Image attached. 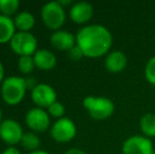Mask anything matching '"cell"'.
Returning a JSON list of instances; mask_svg holds the SVG:
<instances>
[{
  "label": "cell",
  "instance_id": "cell-1",
  "mask_svg": "<svg viewBox=\"0 0 155 154\" xmlns=\"http://www.w3.org/2000/svg\"><path fill=\"white\" fill-rule=\"evenodd\" d=\"M76 44L84 57L99 58L110 53L113 44L112 33L102 25H88L76 34Z\"/></svg>",
  "mask_w": 155,
  "mask_h": 154
},
{
  "label": "cell",
  "instance_id": "cell-2",
  "mask_svg": "<svg viewBox=\"0 0 155 154\" xmlns=\"http://www.w3.org/2000/svg\"><path fill=\"white\" fill-rule=\"evenodd\" d=\"M25 78L19 76H8L1 84V97L8 106H17L23 100L27 93Z\"/></svg>",
  "mask_w": 155,
  "mask_h": 154
},
{
  "label": "cell",
  "instance_id": "cell-3",
  "mask_svg": "<svg viewBox=\"0 0 155 154\" xmlns=\"http://www.w3.org/2000/svg\"><path fill=\"white\" fill-rule=\"evenodd\" d=\"M89 115L95 120H106L113 115L115 110L112 99L104 96H88L82 101Z\"/></svg>",
  "mask_w": 155,
  "mask_h": 154
},
{
  "label": "cell",
  "instance_id": "cell-4",
  "mask_svg": "<svg viewBox=\"0 0 155 154\" xmlns=\"http://www.w3.org/2000/svg\"><path fill=\"white\" fill-rule=\"evenodd\" d=\"M40 15L43 25L54 32L61 29L67 18L64 8L60 5L58 1L45 3L41 8Z\"/></svg>",
  "mask_w": 155,
  "mask_h": 154
},
{
  "label": "cell",
  "instance_id": "cell-5",
  "mask_svg": "<svg viewBox=\"0 0 155 154\" xmlns=\"http://www.w3.org/2000/svg\"><path fill=\"white\" fill-rule=\"evenodd\" d=\"M11 50L19 57L34 56L38 50V40L31 32H16L10 41Z\"/></svg>",
  "mask_w": 155,
  "mask_h": 154
},
{
  "label": "cell",
  "instance_id": "cell-6",
  "mask_svg": "<svg viewBox=\"0 0 155 154\" xmlns=\"http://www.w3.org/2000/svg\"><path fill=\"white\" fill-rule=\"evenodd\" d=\"M50 133L55 142L63 144V143L71 142L75 137L77 134V128L71 118L64 116L62 118L57 119L53 123Z\"/></svg>",
  "mask_w": 155,
  "mask_h": 154
},
{
  "label": "cell",
  "instance_id": "cell-7",
  "mask_svg": "<svg viewBox=\"0 0 155 154\" xmlns=\"http://www.w3.org/2000/svg\"><path fill=\"white\" fill-rule=\"evenodd\" d=\"M123 154H155V149L150 138L143 135H132L124 142Z\"/></svg>",
  "mask_w": 155,
  "mask_h": 154
},
{
  "label": "cell",
  "instance_id": "cell-8",
  "mask_svg": "<svg viewBox=\"0 0 155 154\" xmlns=\"http://www.w3.org/2000/svg\"><path fill=\"white\" fill-rule=\"evenodd\" d=\"M23 134L22 127L15 119L6 118L0 123V139L8 147L20 144Z\"/></svg>",
  "mask_w": 155,
  "mask_h": 154
},
{
  "label": "cell",
  "instance_id": "cell-9",
  "mask_svg": "<svg viewBox=\"0 0 155 154\" xmlns=\"http://www.w3.org/2000/svg\"><path fill=\"white\" fill-rule=\"evenodd\" d=\"M50 115L48 111L41 108H32L25 114V123L29 129L35 133H41L49 129Z\"/></svg>",
  "mask_w": 155,
  "mask_h": 154
},
{
  "label": "cell",
  "instance_id": "cell-10",
  "mask_svg": "<svg viewBox=\"0 0 155 154\" xmlns=\"http://www.w3.org/2000/svg\"><path fill=\"white\" fill-rule=\"evenodd\" d=\"M31 98L34 103L41 109H48L57 101V93L48 84H38L32 90Z\"/></svg>",
  "mask_w": 155,
  "mask_h": 154
},
{
  "label": "cell",
  "instance_id": "cell-11",
  "mask_svg": "<svg viewBox=\"0 0 155 154\" xmlns=\"http://www.w3.org/2000/svg\"><path fill=\"white\" fill-rule=\"evenodd\" d=\"M94 8L90 2L79 1L74 3L70 8V18L77 25H86L92 19Z\"/></svg>",
  "mask_w": 155,
  "mask_h": 154
},
{
  "label": "cell",
  "instance_id": "cell-12",
  "mask_svg": "<svg viewBox=\"0 0 155 154\" xmlns=\"http://www.w3.org/2000/svg\"><path fill=\"white\" fill-rule=\"evenodd\" d=\"M50 42L52 47L58 51L69 52L72 48L76 45V36L69 31L58 30L53 32L50 37Z\"/></svg>",
  "mask_w": 155,
  "mask_h": 154
},
{
  "label": "cell",
  "instance_id": "cell-13",
  "mask_svg": "<svg viewBox=\"0 0 155 154\" xmlns=\"http://www.w3.org/2000/svg\"><path fill=\"white\" fill-rule=\"evenodd\" d=\"M128 64V57L124 52L119 50L111 51L107 54L104 59V67L107 71L110 73H120L127 68Z\"/></svg>",
  "mask_w": 155,
  "mask_h": 154
},
{
  "label": "cell",
  "instance_id": "cell-14",
  "mask_svg": "<svg viewBox=\"0 0 155 154\" xmlns=\"http://www.w3.org/2000/svg\"><path fill=\"white\" fill-rule=\"evenodd\" d=\"M35 67L41 71H51L57 64V58L53 52L47 49H39L33 56Z\"/></svg>",
  "mask_w": 155,
  "mask_h": 154
},
{
  "label": "cell",
  "instance_id": "cell-15",
  "mask_svg": "<svg viewBox=\"0 0 155 154\" xmlns=\"http://www.w3.org/2000/svg\"><path fill=\"white\" fill-rule=\"evenodd\" d=\"M16 34L14 19L0 14V44L10 43L11 39Z\"/></svg>",
  "mask_w": 155,
  "mask_h": 154
},
{
  "label": "cell",
  "instance_id": "cell-16",
  "mask_svg": "<svg viewBox=\"0 0 155 154\" xmlns=\"http://www.w3.org/2000/svg\"><path fill=\"white\" fill-rule=\"evenodd\" d=\"M14 23L16 29L19 30V32H30L35 27L36 20L32 13L23 11L15 16Z\"/></svg>",
  "mask_w": 155,
  "mask_h": 154
},
{
  "label": "cell",
  "instance_id": "cell-17",
  "mask_svg": "<svg viewBox=\"0 0 155 154\" xmlns=\"http://www.w3.org/2000/svg\"><path fill=\"white\" fill-rule=\"evenodd\" d=\"M139 127L143 136L150 139L155 137V114L147 113L141 116L139 120Z\"/></svg>",
  "mask_w": 155,
  "mask_h": 154
},
{
  "label": "cell",
  "instance_id": "cell-18",
  "mask_svg": "<svg viewBox=\"0 0 155 154\" xmlns=\"http://www.w3.org/2000/svg\"><path fill=\"white\" fill-rule=\"evenodd\" d=\"M41 140L39 138V136L37 135L35 132H25L23 134L22 138H21L20 145L23 149L30 151V152H33V151L39 150V147H40Z\"/></svg>",
  "mask_w": 155,
  "mask_h": 154
},
{
  "label": "cell",
  "instance_id": "cell-19",
  "mask_svg": "<svg viewBox=\"0 0 155 154\" xmlns=\"http://www.w3.org/2000/svg\"><path fill=\"white\" fill-rule=\"evenodd\" d=\"M19 6L20 2L18 0H0V14L12 18L19 10Z\"/></svg>",
  "mask_w": 155,
  "mask_h": 154
},
{
  "label": "cell",
  "instance_id": "cell-20",
  "mask_svg": "<svg viewBox=\"0 0 155 154\" xmlns=\"http://www.w3.org/2000/svg\"><path fill=\"white\" fill-rule=\"evenodd\" d=\"M35 62L33 56H22L18 59V70L22 74H30L34 71Z\"/></svg>",
  "mask_w": 155,
  "mask_h": 154
},
{
  "label": "cell",
  "instance_id": "cell-21",
  "mask_svg": "<svg viewBox=\"0 0 155 154\" xmlns=\"http://www.w3.org/2000/svg\"><path fill=\"white\" fill-rule=\"evenodd\" d=\"M145 76L147 81L155 87V56L150 58L146 64Z\"/></svg>",
  "mask_w": 155,
  "mask_h": 154
},
{
  "label": "cell",
  "instance_id": "cell-22",
  "mask_svg": "<svg viewBox=\"0 0 155 154\" xmlns=\"http://www.w3.org/2000/svg\"><path fill=\"white\" fill-rule=\"evenodd\" d=\"M48 113H49L50 116L55 117V118H57V119L62 118V117H64L65 108L61 103L55 101L53 105H51L48 108Z\"/></svg>",
  "mask_w": 155,
  "mask_h": 154
},
{
  "label": "cell",
  "instance_id": "cell-23",
  "mask_svg": "<svg viewBox=\"0 0 155 154\" xmlns=\"http://www.w3.org/2000/svg\"><path fill=\"white\" fill-rule=\"evenodd\" d=\"M68 54H69L70 59L73 60V61H79L82 57H84V54H82V52H81V50L79 49V47H78L77 44H76L75 47L72 48V49L68 52Z\"/></svg>",
  "mask_w": 155,
  "mask_h": 154
},
{
  "label": "cell",
  "instance_id": "cell-24",
  "mask_svg": "<svg viewBox=\"0 0 155 154\" xmlns=\"http://www.w3.org/2000/svg\"><path fill=\"white\" fill-rule=\"evenodd\" d=\"M2 154H21V152L19 151V149H17L15 146H10L4 149Z\"/></svg>",
  "mask_w": 155,
  "mask_h": 154
},
{
  "label": "cell",
  "instance_id": "cell-25",
  "mask_svg": "<svg viewBox=\"0 0 155 154\" xmlns=\"http://www.w3.org/2000/svg\"><path fill=\"white\" fill-rule=\"evenodd\" d=\"M25 84H27L28 90H29V89H30V90H33V89H34L35 87L38 84L34 78H28V79H25Z\"/></svg>",
  "mask_w": 155,
  "mask_h": 154
},
{
  "label": "cell",
  "instance_id": "cell-26",
  "mask_svg": "<svg viewBox=\"0 0 155 154\" xmlns=\"http://www.w3.org/2000/svg\"><path fill=\"white\" fill-rule=\"evenodd\" d=\"M64 154H87L84 152V150H81V149H78V148H71L69 149V150H67V152Z\"/></svg>",
  "mask_w": 155,
  "mask_h": 154
},
{
  "label": "cell",
  "instance_id": "cell-27",
  "mask_svg": "<svg viewBox=\"0 0 155 154\" xmlns=\"http://www.w3.org/2000/svg\"><path fill=\"white\" fill-rule=\"evenodd\" d=\"M4 79H5V78H4V68H3L2 62L0 61V86L2 84V82H3Z\"/></svg>",
  "mask_w": 155,
  "mask_h": 154
},
{
  "label": "cell",
  "instance_id": "cell-28",
  "mask_svg": "<svg viewBox=\"0 0 155 154\" xmlns=\"http://www.w3.org/2000/svg\"><path fill=\"white\" fill-rule=\"evenodd\" d=\"M28 154H50L49 152H47V151H45V150H36V151H33V152H30V153H28Z\"/></svg>",
  "mask_w": 155,
  "mask_h": 154
},
{
  "label": "cell",
  "instance_id": "cell-29",
  "mask_svg": "<svg viewBox=\"0 0 155 154\" xmlns=\"http://www.w3.org/2000/svg\"><path fill=\"white\" fill-rule=\"evenodd\" d=\"M58 2H59V4L61 6H63V8H64V6H67V5H70V4L72 3L71 0H65V1H58Z\"/></svg>",
  "mask_w": 155,
  "mask_h": 154
},
{
  "label": "cell",
  "instance_id": "cell-30",
  "mask_svg": "<svg viewBox=\"0 0 155 154\" xmlns=\"http://www.w3.org/2000/svg\"><path fill=\"white\" fill-rule=\"evenodd\" d=\"M1 121H2V111L0 109V123H1Z\"/></svg>",
  "mask_w": 155,
  "mask_h": 154
}]
</instances>
